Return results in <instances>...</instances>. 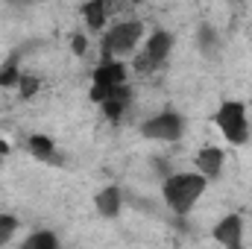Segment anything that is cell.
<instances>
[{"label": "cell", "instance_id": "14", "mask_svg": "<svg viewBox=\"0 0 252 249\" xmlns=\"http://www.w3.org/2000/svg\"><path fill=\"white\" fill-rule=\"evenodd\" d=\"M27 247L30 249H53L56 247V238L47 235V232H41V235H32V238L27 241Z\"/></svg>", "mask_w": 252, "mask_h": 249}, {"label": "cell", "instance_id": "1", "mask_svg": "<svg viewBox=\"0 0 252 249\" xmlns=\"http://www.w3.org/2000/svg\"><path fill=\"white\" fill-rule=\"evenodd\" d=\"M205 190V179L196 173H176L164 182V199L176 214H188L190 205L202 196Z\"/></svg>", "mask_w": 252, "mask_h": 249}, {"label": "cell", "instance_id": "21", "mask_svg": "<svg viewBox=\"0 0 252 249\" xmlns=\"http://www.w3.org/2000/svg\"><path fill=\"white\" fill-rule=\"evenodd\" d=\"M132 3H141V0H132Z\"/></svg>", "mask_w": 252, "mask_h": 249}, {"label": "cell", "instance_id": "19", "mask_svg": "<svg viewBox=\"0 0 252 249\" xmlns=\"http://www.w3.org/2000/svg\"><path fill=\"white\" fill-rule=\"evenodd\" d=\"M3 153H9V144H6V141H0V156H3Z\"/></svg>", "mask_w": 252, "mask_h": 249}, {"label": "cell", "instance_id": "20", "mask_svg": "<svg viewBox=\"0 0 252 249\" xmlns=\"http://www.w3.org/2000/svg\"><path fill=\"white\" fill-rule=\"evenodd\" d=\"M12 3H32V0H12Z\"/></svg>", "mask_w": 252, "mask_h": 249}, {"label": "cell", "instance_id": "13", "mask_svg": "<svg viewBox=\"0 0 252 249\" xmlns=\"http://www.w3.org/2000/svg\"><path fill=\"white\" fill-rule=\"evenodd\" d=\"M21 76H18V62L15 59H9V62L0 67V88H9V85H15Z\"/></svg>", "mask_w": 252, "mask_h": 249}, {"label": "cell", "instance_id": "7", "mask_svg": "<svg viewBox=\"0 0 252 249\" xmlns=\"http://www.w3.org/2000/svg\"><path fill=\"white\" fill-rule=\"evenodd\" d=\"M214 238H217L223 247L238 249V247H241V217L229 214L226 220H220V226L214 229Z\"/></svg>", "mask_w": 252, "mask_h": 249}, {"label": "cell", "instance_id": "18", "mask_svg": "<svg viewBox=\"0 0 252 249\" xmlns=\"http://www.w3.org/2000/svg\"><path fill=\"white\" fill-rule=\"evenodd\" d=\"M70 47H73V53H85V38L82 35H73V44Z\"/></svg>", "mask_w": 252, "mask_h": 249}, {"label": "cell", "instance_id": "5", "mask_svg": "<svg viewBox=\"0 0 252 249\" xmlns=\"http://www.w3.org/2000/svg\"><path fill=\"white\" fill-rule=\"evenodd\" d=\"M170 47H173V38H170L167 32H156V35H153V38L147 41L144 53L138 56L135 67H138V70H153V67H158V64L167 59Z\"/></svg>", "mask_w": 252, "mask_h": 249}, {"label": "cell", "instance_id": "6", "mask_svg": "<svg viewBox=\"0 0 252 249\" xmlns=\"http://www.w3.org/2000/svg\"><path fill=\"white\" fill-rule=\"evenodd\" d=\"M144 135L147 138H158V141H176L182 135V118L173 112H164L153 121L144 124Z\"/></svg>", "mask_w": 252, "mask_h": 249}, {"label": "cell", "instance_id": "4", "mask_svg": "<svg viewBox=\"0 0 252 249\" xmlns=\"http://www.w3.org/2000/svg\"><path fill=\"white\" fill-rule=\"evenodd\" d=\"M124 64L121 62H103L97 70H94V88H91V100L94 103H103L109 94H112V88H118V85H124Z\"/></svg>", "mask_w": 252, "mask_h": 249}, {"label": "cell", "instance_id": "8", "mask_svg": "<svg viewBox=\"0 0 252 249\" xmlns=\"http://www.w3.org/2000/svg\"><path fill=\"white\" fill-rule=\"evenodd\" d=\"M196 167L202 176H217L220 167H223V153L217 147H205L199 156H196Z\"/></svg>", "mask_w": 252, "mask_h": 249}, {"label": "cell", "instance_id": "3", "mask_svg": "<svg viewBox=\"0 0 252 249\" xmlns=\"http://www.w3.org/2000/svg\"><path fill=\"white\" fill-rule=\"evenodd\" d=\"M217 126L223 129V135L232 144H244L247 141V115L241 103H223L217 112Z\"/></svg>", "mask_w": 252, "mask_h": 249}, {"label": "cell", "instance_id": "12", "mask_svg": "<svg viewBox=\"0 0 252 249\" xmlns=\"http://www.w3.org/2000/svg\"><path fill=\"white\" fill-rule=\"evenodd\" d=\"M30 150H32V156H38V158H50V156H53V141L44 138V135H32V138H30Z\"/></svg>", "mask_w": 252, "mask_h": 249}, {"label": "cell", "instance_id": "9", "mask_svg": "<svg viewBox=\"0 0 252 249\" xmlns=\"http://www.w3.org/2000/svg\"><path fill=\"white\" fill-rule=\"evenodd\" d=\"M82 12H85V21H88L91 30H103V24H106L112 6H109V0H91V3L82 6Z\"/></svg>", "mask_w": 252, "mask_h": 249}, {"label": "cell", "instance_id": "11", "mask_svg": "<svg viewBox=\"0 0 252 249\" xmlns=\"http://www.w3.org/2000/svg\"><path fill=\"white\" fill-rule=\"evenodd\" d=\"M97 211L103 217H115L121 211V190L118 187H106L100 196H97Z\"/></svg>", "mask_w": 252, "mask_h": 249}, {"label": "cell", "instance_id": "10", "mask_svg": "<svg viewBox=\"0 0 252 249\" xmlns=\"http://www.w3.org/2000/svg\"><path fill=\"white\" fill-rule=\"evenodd\" d=\"M126 103H129V88H126V85H118V88H112V94L103 100V112H106L112 121H118L121 112L126 109Z\"/></svg>", "mask_w": 252, "mask_h": 249}, {"label": "cell", "instance_id": "2", "mask_svg": "<svg viewBox=\"0 0 252 249\" xmlns=\"http://www.w3.org/2000/svg\"><path fill=\"white\" fill-rule=\"evenodd\" d=\"M138 38H141V24H138V21L118 24V27L106 35V41H103V62H109L112 56H126V53L135 47Z\"/></svg>", "mask_w": 252, "mask_h": 249}, {"label": "cell", "instance_id": "15", "mask_svg": "<svg viewBox=\"0 0 252 249\" xmlns=\"http://www.w3.org/2000/svg\"><path fill=\"white\" fill-rule=\"evenodd\" d=\"M15 226H18V220H15V217H9V214H0V247H3V244L12 238Z\"/></svg>", "mask_w": 252, "mask_h": 249}, {"label": "cell", "instance_id": "16", "mask_svg": "<svg viewBox=\"0 0 252 249\" xmlns=\"http://www.w3.org/2000/svg\"><path fill=\"white\" fill-rule=\"evenodd\" d=\"M214 44H217L214 30H211V27H202V32H199V47H202L205 53H211V50H214Z\"/></svg>", "mask_w": 252, "mask_h": 249}, {"label": "cell", "instance_id": "17", "mask_svg": "<svg viewBox=\"0 0 252 249\" xmlns=\"http://www.w3.org/2000/svg\"><path fill=\"white\" fill-rule=\"evenodd\" d=\"M18 82H21V97H32L38 91V79L35 76H21Z\"/></svg>", "mask_w": 252, "mask_h": 249}]
</instances>
